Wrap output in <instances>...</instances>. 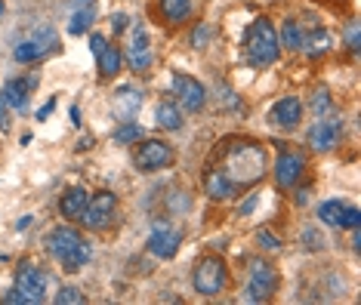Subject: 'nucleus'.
Returning a JSON list of instances; mask_svg holds the SVG:
<instances>
[{"mask_svg": "<svg viewBox=\"0 0 361 305\" xmlns=\"http://www.w3.org/2000/svg\"><path fill=\"white\" fill-rule=\"evenodd\" d=\"M47 250H50L53 259H59L65 271H80L93 259V244H87L78 228L71 225H56L47 237Z\"/></svg>", "mask_w": 361, "mask_h": 305, "instance_id": "obj_1", "label": "nucleus"}, {"mask_svg": "<svg viewBox=\"0 0 361 305\" xmlns=\"http://www.w3.org/2000/svg\"><path fill=\"white\" fill-rule=\"evenodd\" d=\"M226 173L235 185H253L266 176V151L257 142H235L226 151Z\"/></svg>", "mask_w": 361, "mask_h": 305, "instance_id": "obj_2", "label": "nucleus"}, {"mask_svg": "<svg viewBox=\"0 0 361 305\" xmlns=\"http://www.w3.org/2000/svg\"><path fill=\"white\" fill-rule=\"evenodd\" d=\"M244 53H247V62L257 65V68H269V65H275L278 56H281L275 25L269 19H253L250 28L244 31Z\"/></svg>", "mask_w": 361, "mask_h": 305, "instance_id": "obj_3", "label": "nucleus"}, {"mask_svg": "<svg viewBox=\"0 0 361 305\" xmlns=\"http://www.w3.org/2000/svg\"><path fill=\"white\" fill-rule=\"evenodd\" d=\"M192 284H195V293H201V296H219L228 287V268H226V262L219 259V256H204L198 262V268H195V275H192Z\"/></svg>", "mask_w": 361, "mask_h": 305, "instance_id": "obj_4", "label": "nucleus"}, {"mask_svg": "<svg viewBox=\"0 0 361 305\" xmlns=\"http://www.w3.org/2000/svg\"><path fill=\"white\" fill-rule=\"evenodd\" d=\"M278 290V271L275 266L262 259H253L250 262V275H247V287H244V299L247 302H266L272 299Z\"/></svg>", "mask_w": 361, "mask_h": 305, "instance_id": "obj_5", "label": "nucleus"}, {"mask_svg": "<svg viewBox=\"0 0 361 305\" xmlns=\"http://www.w3.org/2000/svg\"><path fill=\"white\" fill-rule=\"evenodd\" d=\"M114 213H118V194L111 192H96L90 194L84 213H80V225L93 228V232H102L114 222Z\"/></svg>", "mask_w": 361, "mask_h": 305, "instance_id": "obj_6", "label": "nucleus"}, {"mask_svg": "<svg viewBox=\"0 0 361 305\" xmlns=\"http://www.w3.org/2000/svg\"><path fill=\"white\" fill-rule=\"evenodd\" d=\"M170 163H173V145H167L164 139H142V145L136 148L139 173H158Z\"/></svg>", "mask_w": 361, "mask_h": 305, "instance_id": "obj_7", "label": "nucleus"}, {"mask_svg": "<svg viewBox=\"0 0 361 305\" xmlns=\"http://www.w3.org/2000/svg\"><path fill=\"white\" fill-rule=\"evenodd\" d=\"M16 287L22 290L28 305H40L47 296V275L31 259H22L19 268H16Z\"/></svg>", "mask_w": 361, "mask_h": 305, "instance_id": "obj_8", "label": "nucleus"}, {"mask_svg": "<svg viewBox=\"0 0 361 305\" xmlns=\"http://www.w3.org/2000/svg\"><path fill=\"white\" fill-rule=\"evenodd\" d=\"M179 244H183V232L170 222H154L152 235H149V253L158 259H173L179 253Z\"/></svg>", "mask_w": 361, "mask_h": 305, "instance_id": "obj_9", "label": "nucleus"}, {"mask_svg": "<svg viewBox=\"0 0 361 305\" xmlns=\"http://www.w3.org/2000/svg\"><path fill=\"white\" fill-rule=\"evenodd\" d=\"M173 96H176V102L192 114H198L204 105H207V89H204V84L195 77H188L183 71L173 74Z\"/></svg>", "mask_w": 361, "mask_h": 305, "instance_id": "obj_10", "label": "nucleus"}, {"mask_svg": "<svg viewBox=\"0 0 361 305\" xmlns=\"http://www.w3.org/2000/svg\"><path fill=\"white\" fill-rule=\"evenodd\" d=\"M302 173H306V158L300 151H281L275 161V185L281 192H290V188L300 185Z\"/></svg>", "mask_w": 361, "mask_h": 305, "instance_id": "obj_11", "label": "nucleus"}, {"mask_svg": "<svg viewBox=\"0 0 361 305\" xmlns=\"http://www.w3.org/2000/svg\"><path fill=\"white\" fill-rule=\"evenodd\" d=\"M124 59L130 65V71H136V74H145L152 68V46H149V35H145L142 22L133 25V37H130V46H127Z\"/></svg>", "mask_w": 361, "mask_h": 305, "instance_id": "obj_12", "label": "nucleus"}, {"mask_svg": "<svg viewBox=\"0 0 361 305\" xmlns=\"http://www.w3.org/2000/svg\"><path fill=\"white\" fill-rule=\"evenodd\" d=\"M35 87H37L35 77H13V80L4 84V89H0V99H4L6 108L22 114V111H28V96H31Z\"/></svg>", "mask_w": 361, "mask_h": 305, "instance_id": "obj_13", "label": "nucleus"}, {"mask_svg": "<svg viewBox=\"0 0 361 305\" xmlns=\"http://www.w3.org/2000/svg\"><path fill=\"white\" fill-rule=\"evenodd\" d=\"M269 120H272L275 127H281V130L300 127V120H302V102H300L297 96L278 99V102L272 105V111H269Z\"/></svg>", "mask_w": 361, "mask_h": 305, "instance_id": "obj_14", "label": "nucleus"}, {"mask_svg": "<svg viewBox=\"0 0 361 305\" xmlns=\"http://www.w3.org/2000/svg\"><path fill=\"white\" fill-rule=\"evenodd\" d=\"M340 130H343L340 120H315L309 127V145L315 151H331L336 139H340Z\"/></svg>", "mask_w": 361, "mask_h": 305, "instance_id": "obj_15", "label": "nucleus"}, {"mask_svg": "<svg viewBox=\"0 0 361 305\" xmlns=\"http://www.w3.org/2000/svg\"><path fill=\"white\" fill-rule=\"evenodd\" d=\"M204 194H207L210 201H232L238 194V185L228 179L226 170H210L207 176H204Z\"/></svg>", "mask_w": 361, "mask_h": 305, "instance_id": "obj_16", "label": "nucleus"}, {"mask_svg": "<svg viewBox=\"0 0 361 305\" xmlns=\"http://www.w3.org/2000/svg\"><path fill=\"white\" fill-rule=\"evenodd\" d=\"M142 99L145 96L136 87H118L114 89V111H118V118H133L142 108Z\"/></svg>", "mask_w": 361, "mask_h": 305, "instance_id": "obj_17", "label": "nucleus"}, {"mask_svg": "<svg viewBox=\"0 0 361 305\" xmlns=\"http://www.w3.org/2000/svg\"><path fill=\"white\" fill-rule=\"evenodd\" d=\"M87 201H90V192L87 188H68V192L62 194V201H59V213H62V219H80V213H84L87 207Z\"/></svg>", "mask_w": 361, "mask_h": 305, "instance_id": "obj_18", "label": "nucleus"}, {"mask_svg": "<svg viewBox=\"0 0 361 305\" xmlns=\"http://www.w3.org/2000/svg\"><path fill=\"white\" fill-rule=\"evenodd\" d=\"M121 65H124V53L118 46H105L99 56H96V68H99V77H118Z\"/></svg>", "mask_w": 361, "mask_h": 305, "instance_id": "obj_19", "label": "nucleus"}, {"mask_svg": "<svg viewBox=\"0 0 361 305\" xmlns=\"http://www.w3.org/2000/svg\"><path fill=\"white\" fill-rule=\"evenodd\" d=\"M192 10H195V0H161V13L170 25H183L192 19Z\"/></svg>", "mask_w": 361, "mask_h": 305, "instance_id": "obj_20", "label": "nucleus"}, {"mask_svg": "<svg viewBox=\"0 0 361 305\" xmlns=\"http://www.w3.org/2000/svg\"><path fill=\"white\" fill-rule=\"evenodd\" d=\"M50 53L44 44H37L35 37H28V40H22V44H16V49H13V59L19 62V65H35V62H40L44 56Z\"/></svg>", "mask_w": 361, "mask_h": 305, "instance_id": "obj_21", "label": "nucleus"}, {"mask_svg": "<svg viewBox=\"0 0 361 305\" xmlns=\"http://www.w3.org/2000/svg\"><path fill=\"white\" fill-rule=\"evenodd\" d=\"M154 120L161 130H183V108L179 102H161L154 108Z\"/></svg>", "mask_w": 361, "mask_h": 305, "instance_id": "obj_22", "label": "nucleus"}, {"mask_svg": "<svg viewBox=\"0 0 361 305\" xmlns=\"http://www.w3.org/2000/svg\"><path fill=\"white\" fill-rule=\"evenodd\" d=\"M331 44H334V37H331V31L327 28H315L312 35H302V49H306L312 59L324 56L327 49H331Z\"/></svg>", "mask_w": 361, "mask_h": 305, "instance_id": "obj_23", "label": "nucleus"}, {"mask_svg": "<svg viewBox=\"0 0 361 305\" xmlns=\"http://www.w3.org/2000/svg\"><path fill=\"white\" fill-rule=\"evenodd\" d=\"M278 46H281V49H290V53L302 49V28H300V22L284 19L281 31H278Z\"/></svg>", "mask_w": 361, "mask_h": 305, "instance_id": "obj_24", "label": "nucleus"}, {"mask_svg": "<svg viewBox=\"0 0 361 305\" xmlns=\"http://www.w3.org/2000/svg\"><path fill=\"white\" fill-rule=\"evenodd\" d=\"M93 19H96L93 4H87V6H80V10H75V13H71V19H68V35H71V37L84 35L90 25H93Z\"/></svg>", "mask_w": 361, "mask_h": 305, "instance_id": "obj_25", "label": "nucleus"}, {"mask_svg": "<svg viewBox=\"0 0 361 305\" xmlns=\"http://www.w3.org/2000/svg\"><path fill=\"white\" fill-rule=\"evenodd\" d=\"M145 139V130L133 120H124L118 130H114V142L118 145H133V142H142Z\"/></svg>", "mask_w": 361, "mask_h": 305, "instance_id": "obj_26", "label": "nucleus"}, {"mask_svg": "<svg viewBox=\"0 0 361 305\" xmlns=\"http://www.w3.org/2000/svg\"><path fill=\"white\" fill-rule=\"evenodd\" d=\"M343 210H346V204L343 201H324L322 207H318V219H322L324 225H331V228H340Z\"/></svg>", "mask_w": 361, "mask_h": 305, "instance_id": "obj_27", "label": "nucleus"}, {"mask_svg": "<svg viewBox=\"0 0 361 305\" xmlns=\"http://www.w3.org/2000/svg\"><path fill=\"white\" fill-rule=\"evenodd\" d=\"M312 111H315L318 118H324V114L334 111V99H331V93H327L324 87L315 89V96H312Z\"/></svg>", "mask_w": 361, "mask_h": 305, "instance_id": "obj_28", "label": "nucleus"}, {"mask_svg": "<svg viewBox=\"0 0 361 305\" xmlns=\"http://www.w3.org/2000/svg\"><path fill=\"white\" fill-rule=\"evenodd\" d=\"M56 305H84L87 302V296L78 290V287H62L59 293H56Z\"/></svg>", "mask_w": 361, "mask_h": 305, "instance_id": "obj_29", "label": "nucleus"}, {"mask_svg": "<svg viewBox=\"0 0 361 305\" xmlns=\"http://www.w3.org/2000/svg\"><path fill=\"white\" fill-rule=\"evenodd\" d=\"M257 247H259V250H269V253H278V250H281V241H278L272 232L259 228V232H257Z\"/></svg>", "mask_w": 361, "mask_h": 305, "instance_id": "obj_30", "label": "nucleus"}, {"mask_svg": "<svg viewBox=\"0 0 361 305\" xmlns=\"http://www.w3.org/2000/svg\"><path fill=\"white\" fill-rule=\"evenodd\" d=\"M343 40H346V46H349V53H358L361 49V37H358V22L352 19L346 25V31H343Z\"/></svg>", "mask_w": 361, "mask_h": 305, "instance_id": "obj_31", "label": "nucleus"}, {"mask_svg": "<svg viewBox=\"0 0 361 305\" xmlns=\"http://www.w3.org/2000/svg\"><path fill=\"white\" fill-rule=\"evenodd\" d=\"M302 244H306V250H324V237H322V232H315V228L302 232Z\"/></svg>", "mask_w": 361, "mask_h": 305, "instance_id": "obj_32", "label": "nucleus"}, {"mask_svg": "<svg viewBox=\"0 0 361 305\" xmlns=\"http://www.w3.org/2000/svg\"><path fill=\"white\" fill-rule=\"evenodd\" d=\"M207 40H210V25H198V28H195L192 31V46L195 49H204V46H207Z\"/></svg>", "mask_w": 361, "mask_h": 305, "instance_id": "obj_33", "label": "nucleus"}, {"mask_svg": "<svg viewBox=\"0 0 361 305\" xmlns=\"http://www.w3.org/2000/svg\"><path fill=\"white\" fill-rule=\"evenodd\" d=\"M358 222H361V213H358V207H346V210H343L340 228H358Z\"/></svg>", "mask_w": 361, "mask_h": 305, "instance_id": "obj_34", "label": "nucleus"}, {"mask_svg": "<svg viewBox=\"0 0 361 305\" xmlns=\"http://www.w3.org/2000/svg\"><path fill=\"white\" fill-rule=\"evenodd\" d=\"M127 28H130V15L127 13H114L111 15V31L114 35H124Z\"/></svg>", "mask_w": 361, "mask_h": 305, "instance_id": "obj_35", "label": "nucleus"}, {"mask_svg": "<svg viewBox=\"0 0 361 305\" xmlns=\"http://www.w3.org/2000/svg\"><path fill=\"white\" fill-rule=\"evenodd\" d=\"M0 302H6V305H28V299L25 296H22V290L19 287H13V290H6V296Z\"/></svg>", "mask_w": 361, "mask_h": 305, "instance_id": "obj_36", "label": "nucleus"}, {"mask_svg": "<svg viewBox=\"0 0 361 305\" xmlns=\"http://www.w3.org/2000/svg\"><path fill=\"white\" fill-rule=\"evenodd\" d=\"M105 46H109V40H105L102 35H96V31H93V35H90V53H93V56H99Z\"/></svg>", "mask_w": 361, "mask_h": 305, "instance_id": "obj_37", "label": "nucleus"}, {"mask_svg": "<svg viewBox=\"0 0 361 305\" xmlns=\"http://www.w3.org/2000/svg\"><path fill=\"white\" fill-rule=\"evenodd\" d=\"M257 204H259V197H257V194H247V201L238 207V213H241V216H250V213L257 210Z\"/></svg>", "mask_w": 361, "mask_h": 305, "instance_id": "obj_38", "label": "nucleus"}, {"mask_svg": "<svg viewBox=\"0 0 361 305\" xmlns=\"http://www.w3.org/2000/svg\"><path fill=\"white\" fill-rule=\"evenodd\" d=\"M53 108H56V96H53V99H50V102H47V105H44V108H40V111H37V120L50 118V114H53Z\"/></svg>", "mask_w": 361, "mask_h": 305, "instance_id": "obj_39", "label": "nucleus"}, {"mask_svg": "<svg viewBox=\"0 0 361 305\" xmlns=\"http://www.w3.org/2000/svg\"><path fill=\"white\" fill-rule=\"evenodd\" d=\"M0 130H10V118H6V105H4V99H0Z\"/></svg>", "mask_w": 361, "mask_h": 305, "instance_id": "obj_40", "label": "nucleus"}, {"mask_svg": "<svg viewBox=\"0 0 361 305\" xmlns=\"http://www.w3.org/2000/svg\"><path fill=\"white\" fill-rule=\"evenodd\" d=\"M31 225V216H22L19 222H16V228H19V232H25V228Z\"/></svg>", "mask_w": 361, "mask_h": 305, "instance_id": "obj_41", "label": "nucleus"}, {"mask_svg": "<svg viewBox=\"0 0 361 305\" xmlns=\"http://www.w3.org/2000/svg\"><path fill=\"white\" fill-rule=\"evenodd\" d=\"M90 145H93V139H90V136H84V139H80V145H78V148H80V151H87Z\"/></svg>", "mask_w": 361, "mask_h": 305, "instance_id": "obj_42", "label": "nucleus"}, {"mask_svg": "<svg viewBox=\"0 0 361 305\" xmlns=\"http://www.w3.org/2000/svg\"><path fill=\"white\" fill-rule=\"evenodd\" d=\"M71 123H80V111H78V105L71 108Z\"/></svg>", "mask_w": 361, "mask_h": 305, "instance_id": "obj_43", "label": "nucleus"}, {"mask_svg": "<svg viewBox=\"0 0 361 305\" xmlns=\"http://www.w3.org/2000/svg\"><path fill=\"white\" fill-rule=\"evenodd\" d=\"M6 13V4H4V0H0V15H4Z\"/></svg>", "mask_w": 361, "mask_h": 305, "instance_id": "obj_44", "label": "nucleus"}]
</instances>
